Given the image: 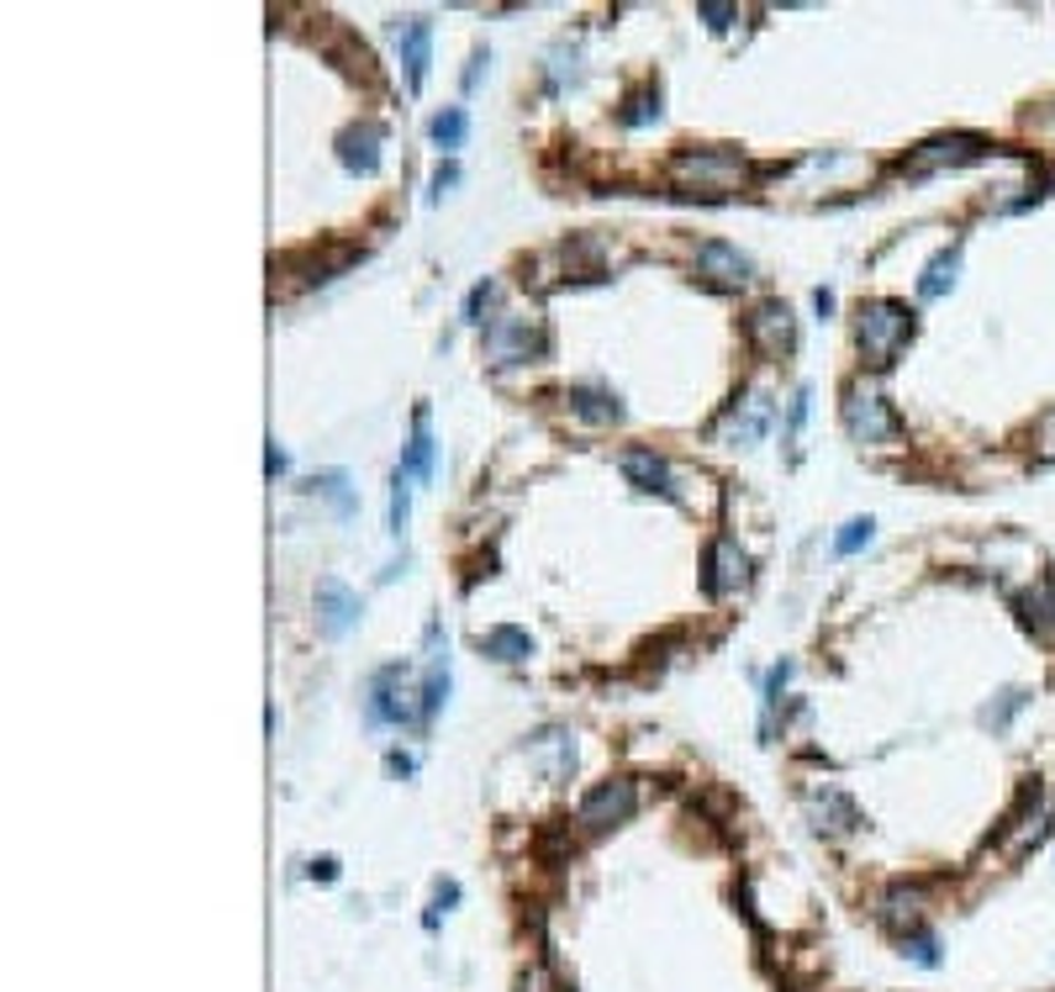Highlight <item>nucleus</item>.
<instances>
[{"label": "nucleus", "mask_w": 1055, "mask_h": 992, "mask_svg": "<svg viewBox=\"0 0 1055 992\" xmlns=\"http://www.w3.org/2000/svg\"><path fill=\"white\" fill-rule=\"evenodd\" d=\"M312 876H317V882H333V876H338V861H333V855L312 861Z\"/></svg>", "instance_id": "34"}, {"label": "nucleus", "mask_w": 1055, "mask_h": 992, "mask_svg": "<svg viewBox=\"0 0 1055 992\" xmlns=\"http://www.w3.org/2000/svg\"><path fill=\"white\" fill-rule=\"evenodd\" d=\"M480 650L491 654V660H507V665H518V660H528V654H533V633L502 623V629H486V633H480Z\"/></svg>", "instance_id": "18"}, {"label": "nucleus", "mask_w": 1055, "mask_h": 992, "mask_svg": "<svg viewBox=\"0 0 1055 992\" xmlns=\"http://www.w3.org/2000/svg\"><path fill=\"white\" fill-rule=\"evenodd\" d=\"M449 697V650H438V629H433V660H428V681H423V724H433V713Z\"/></svg>", "instance_id": "20"}, {"label": "nucleus", "mask_w": 1055, "mask_h": 992, "mask_svg": "<svg viewBox=\"0 0 1055 992\" xmlns=\"http://www.w3.org/2000/svg\"><path fill=\"white\" fill-rule=\"evenodd\" d=\"M412 697H423V692L407 686V671H402V665H385V671H375V681H370L364 713H370V724H412Z\"/></svg>", "instance_id": "10"}, {"label": "nucleus", "mask_w": 1055, "mask_h": 992, "mask_svg": "<svg viewBox=\"0 0 1055 992\" xmlns=\"http://www.w3.org/2000/svg\"><path fill=\"white\" fill-rule=\"evenodd\" d=\"M402 476H417V481H433V434H428V412L417 407L412 417V444L402 449Z\"/></svg>", "instance_id": "17"}, {"label": "nucleus", "mask_w": 1055, "mask_h": 992, "mask_svg": "<svg viewBox=\"0 0 1055 992\" xmlns=\"http://www.w3.org/2000/svg\"><path fill=\"white\" fill-rule=\"evenodd\" d=\"M412 476H391V533H407V518H412Z\"/></svg>", "instance_id": "26"}, {"label": "nucleus", "mask_w": 1055, "mask_h": 992, "mask_svg": "<svg viewBox=\"0 0 1055 992\" xmlns=\"http://www.w3.org/2000/svg\"><path fill=\"white\" fill-rule=\"evenodd\" d=\"M808 402H813L808 391H797V396H791V412H787V434H797V428L808 423Z\"/></svg>", "instance_id": "32"}, {"label": "nucleus", "mask_w": 1055, "mask_h": 992, "mask_svg": "<svg viewBox=\"0 0 1055 992\" xmlns=\"http://www.w3.org/2000/svg\"><path fill=\"white\" fill-rule=\"evenodd\" d=\"M480 64H486V53H476V58H470V70H465V90H476V79H480Z\"/></svg>", "instance_id": "36"}, {"label": "nucleus", "mask_w": 1055, "mask_h": 992, "mask_svg": "<svg viewBox=\"0 0 1055 992\" xmlns=\"http://www.w3.org/2000/svg\"><path fill=\"white\" fill-rule=\"evenodd\" d=\"M286 449H275V444H269V455H264V470H269V476H280V470H286Z\"/></svg>", "instance_id": "35"}, {"label": "nucleus", "mask_w": 1055, "mask_h": 992, "mask_svg": "<svg viewBox=\"0 0 1055 992\" xmlns=\"http://www.w3.org/2000/svg\"><path fill=\"white\" fill-rule=\"evenodd\" d=\"M671 174L675 180H692L696 191L723 195L749 180V164H744L739 148H681L671 159Z\"/></svg>", "instance_id": "2"}, {"label": "nucleus", "mask_w": 1055, "mask_h": 992, "mask_svg": "<svg viewBox=\"0 0 1055 992\" xmlns=\"http://www.w3.org/2000/svg\"><path fill=\"white\" fill-rule=\"evenodd\" d=\"M633 808H639V781H633V776H612V781H601V787H592V792L580 798L576 823L586 834H607L612 823L633 819Z\"/></svg>", "instance_id": "5"}, {"label": "nucleus", "mask_w": 1055, "mask_h": 992, "mask_svg": "<svg viewBox=\"0 0 1055 992\" xmlns=\"http://www.w3.org/2000/svg\"><path fill=\"white\" fill-rule=\"evenodd\" d=\"M855 339H861L865 360L876 364V370H887V364L903 354V343L913 339V307L908 301H892V296L865 301L861 322H855Z\"/></svg>", "instance_id": "1"}, {"label": "nucleus", "mask_w": 1055, "mask_h": 992, "mask_svg": "<svg viewBox=\"0 0 1055 992\" xmlns=\"http://www.w3.org/2000/svg\"><path fill=\"white\" fill-rule=\"evenodd\" d=\"M381 148H385L381 121H354V127L338 132V164L349 174H375L381 170Z\"/></svg>", "instance_id": "12"}, {"label": "nucleus", "mask_w": 1055, "mask_h": 992, "mask_svg": "<svg viewBox=\"0 0 1055 992\" xmlns=\"http://www.w3.org/2000/svg\"><path fill=\"white\" fill-rule=\"evenodd\" d=\"M956 269H960V243H950V248H939L935 259L924 265V275H918V296H924V301L945 296L950 286H956Z\"/></svg>", "instance_id": "19"}, {"label": "nucleus", "mask_w": 1055, "mask_h": 992, "mask_svg": "<svg viewBox=\"0 0 1055 992\" xmlns=\"http://www.w3.org/2000/svg\"><path fill=\"white\" fill-rule=\"evenodd\" d=\"M903 956H913L918 967H939V940L929 929H913V935H903Z\"/></svg>", "instance_id": "28"}, {"label": "nucleus", "mask_w": 1055, "mask_h": 992, "mask_svg": "<svg viewBox=\"0 0 1055 992\" xmlns=\"http://www.w3.org/2000/svg\"><path fill=\"white\" fill-rule=\"evenodd\" d=\"M871 538H876V518H850L840 529V538H834V555H861Z\"/></svg>", "instance_id": "25"}, {"label": "nucleus", "mask_w": 1055, "mask_h": 992, "mask_svg": "<svg viewBox=\"0 0 1055 992\" xmlns=\"http://www.w3.org/2000/svg\"><path fill=\"white\" fill-rule=\"evenodd\" d=\"M391 38H396V53L407 64V85L423 90L428 79V58H433V22L428 17H407V22H391Z\"/></svg>", "instance_id": "13"}, {"label": "nucleus", "mask_w": 1055, "mask_h": 992, "mask_svg": "<svg viewBox=\"0 0 1055 992\" xmlns=\"http://www.w3.org/2000/svg\"><path fill=\"white\" fill-rule=\"evenodd\" d=\"M987 153H992V143H987L982 132H939V138L918 143L908 159H903V174H908V180H929V174H939V170H966V164H977Z\"/></svg>", "instance_id": "4"}, {"label": "nucleus", "mask_w": 1055, "mask_h": 992, "mask_svg": "<svg viewBox=\"0 0 1055 992\" xmlns=\"http://www.w3.org/2000/svg\"><path fill=\"white\" fill-rule=\"evenodd\" d=\"M844 434L855 444H897L903 438V417L892 412V402L876 386H844Z\"/></svg>", "instance_id": "3"}, {"label": "nucleus", "mask_w": 1055, "mask_h": 992, "mask_svg": "<svg viewBox=\"0 0 1055 992\" xmlns=\"http://www.w3.org/2000/svg\"><path fill=\"white\" fill-rule=\"evenodd\" d=\"M312 486H317V497H328V502H333L338 518H354L360 497H354V486H349V476H343V470H322Z\"/></svg>", "instance_id": "23"}, {"label": "nucleus", "mask_w": 1055, "mask_h": 992, "mask_svg": "<svg viewBox=\"0 0 1055 992\" xmlns=\"http://www.w3.org/2000/svg\"><path fill=\"white\" fill-rule=\"evenodd\" d=\"M312 607H317V633H322V639H343V633L360 623V612H364L360 591H354V586H343L338 576H322V582H317Z\"/></svg>", "instance_id": "9"}, {"label": "nucleus", "mask_w": 1055, "mask_h": 992, "mask_svg": "<svg viewBox=\"0 0 1055 992\" xmlns=\"http://www.w3.org/2000/svg\"><path fill=\"white\" fill-rule=\"evenodd\" d=\"M491 291H497V286H491V280H480L476 291H470V301H465V322H480V307H486V301H491Z\"/></svg>", "instance_id": "31"}, {"label": "nucleus", "mask_w": 1055, "mask_h": 992, "mask_svg": "<svg viewBox=\"0 0 1055 992\" xmlns=\"http://www.w3.org/2000/svg\"><path fill=\"white\" fill-rule=\"evenodd\" d=\"M544 349H550L544 328H539V322H528V317H497V322L486 328V354H491L497 364L539 360Z\"/></svg>", "instance_id": "7"}, {"label": "nucleus", "mask_w": 1055, "mask_h": 992, "mask_svg": "<svg viewBox=\"0 0 1055 992\" xmlns=\"http://www.w3.org/2000/svg\"><path fill=\"white\" fill-rule=\"evenodd\" d=\"M1013 612H1019V623H1024L1034 639H1051L1055 633V576H1040V591H1019V597H1013Z\"/></svg>", "instance_id": "16"}, {"label": "nucleus", "mask_w": 1055, "mask_h": 992, "mask_svg": "<svg viewBox=\"0 0 1055 992\" xmlns=\"http://www.w3.org/2000/svg\"><path fill=\"white\" fill-rule=\"evenodd\" d=\"M692 259H696V275H702L707 286H718V291H739V286L755 280V259L723 238H702Z\"/></svg>", "instance_id": "8"}, {"label": "nucleus", "mask_w": 1055, "mask_h": 992, "mask_svg": "<svg viewBox=\"0 0 1055 992\" xmlns=\"http://www.w3.org/2000/svg\"><path fill=\"white\" fill-rule=\"evenodd\" d=\"M649 117H660V90H654V85H644L639 96H628V106H624V127H644Z\"/></svg>", "instance_id": "27"}, {"label": "nucleus", "mask_w": 1055, "mask_h": 992, "mask_svg": "<svg viewBox=\"0 0 1055 992\" xmlns=\"http://www.w3.org/2000/svg\"><path fill=\"white\" fill-rule=\"evenodd\" d=\"M1024 702H1030V697H1024V692H1003V702H998V707H987V713H982V724H987V728H1008V718H1013V713H1019Z\"/></svg>", "instance_id": "29"}, {"label": "nucleus", "mask_w": 1055, "mask_h": 992, "mask_svg": "<svg viewBox=\"0 0 1055 992\" xmlns=\"http://www.w3.org/2000/svg\"><path fill=\"white\" fill-rule=\"evenodd\" d=\"M882 919L892 924V929H918V919H924V893L918 887H897V893H887V903H882Z\"/></svg>", "instance_id": "22"}, {"label": "nucleus", "mask_w": 1055, "mask_h": 992, "mask_svg": "<svg viewBox=\"0 0 1055 992\" xmlns=\"http://www.w3.org/2000/svg\"><path fill=\"white\" fill-rule=\"evenodd\" d=\"M744 339H749V349L760 360H787L797 349V317H791L787 301H760L744 317Z\"/></svg>", "instance_id": "6"}, {"label": "nucleus", "mask_w": 1055, "mask_h": 992, "mask_svg": "<svg viewBox=\"0 0 1055 992\" xmlns=\"http://www.w3.org/2000/svg\"><path fill=\"white\" fill-rule=\"evenodd\" d=\"M618 470L628 476V486H639V491H649V497H681L675 491V476H671V465L660 460L654 449H624V460H618Z\"/></svg>", "instance_id": "15"}, {"label": "nucleus", "mask_w": 1055, "mask_h": 992, "mask_svg": "<svg viewBox=\"0 0 1055 992\" xmlns=\"http://www.w3.org/2000/svg\"><path fill=\"white\" fill-rule=\"evenodd\" d=\"M766 428H770V396H744L739 407H728V417L718 423V438L744 449V444H760Z\"/></svg>", "instance_id": "14"}, {"label": "nucleus", "mask_w": 1055, "mask_h": 992, "mask_svg": "<svg viewBox=\"0 0 1055 992\" xmlns=\"http://www.w3.org/2000/svg\"><path fill=\"white\" fill-rule=\"evenodd\" d=\"M465 132H470V117H465V106H449V111H438V117H433V127H428V138L444 148V153H455V148L465 143Z\"/></svg>", "instance_id": "24"}, {"label": "nucleus", "mask_w": 1055, "mask_h": 992, "mask_svg": "<svg viewBox=\"0 0 1055 992\" xmlns=\"http://www.w3.org/2000/svg\"><path fill=\"white\" fill-rule=\"evenodd\" d=\"M696 17H707V26H713V32H723V26L734 22L739 11H734V6H713V0H702V6H696Z\"/></svg>", "instance_id": "30"}, {"label": "nucleus", "mask_w": 1055, "mask_h": 992, "mask_svg": "<svg viewBox=\"0 0 1055 992\" xmlns=\"http://www.w3.org/2000/svg\"><path fill=\"white\" fill-rule=\"evenodd\" d=\"M571 412H576L580 423H618L624 417V407L612 402V391H592V386H571Z\"/></svg>", "instance_id": "21"}, {"label": "nucleus", "mask_w": 1055, "mask_h": 992, "mask_svg": "<svg viewBox=\"0 0 1055 992\" xmlns=\"http://www.w3.org/2000/svg\"><path fill=\"white\" fill-rule=\"evenodd\" d=\"M385 766H391V776H412V760H407V755H391Z\"/></svg>", "instance_id": "37"}, {"label": "nucleus", "mask_w": 1055, "mask_h": 992, "mask_svg": "<svg viewBox=\"0 0 1055 992\" xmlns=\"http://www.w3.org/2000/svg\"><path fill=\"white\" fill-rule=\"evenodd\" d=\"M455 180H459V170H455V164H444V170L433 174V201H438V195L449 191V185H455Z\"/></svg>", "instance_id": "33"}, {"label": "nucleus", "mask_w": 1055, "mask_h": 992, "mask_svg": "<svg viewBox=\"0 0 1055 992\" xmlns=\"http://www.w3.org/2000/svg\"><path fill=\"white\" fill-rule=\"evenodd\" d=\"M749 582V559H744V550L723 533V538H713L707 544V565H702V591L707 597H728V591H739V586Z\"/></svg>", "instance_id": "11"}]
</instances>
